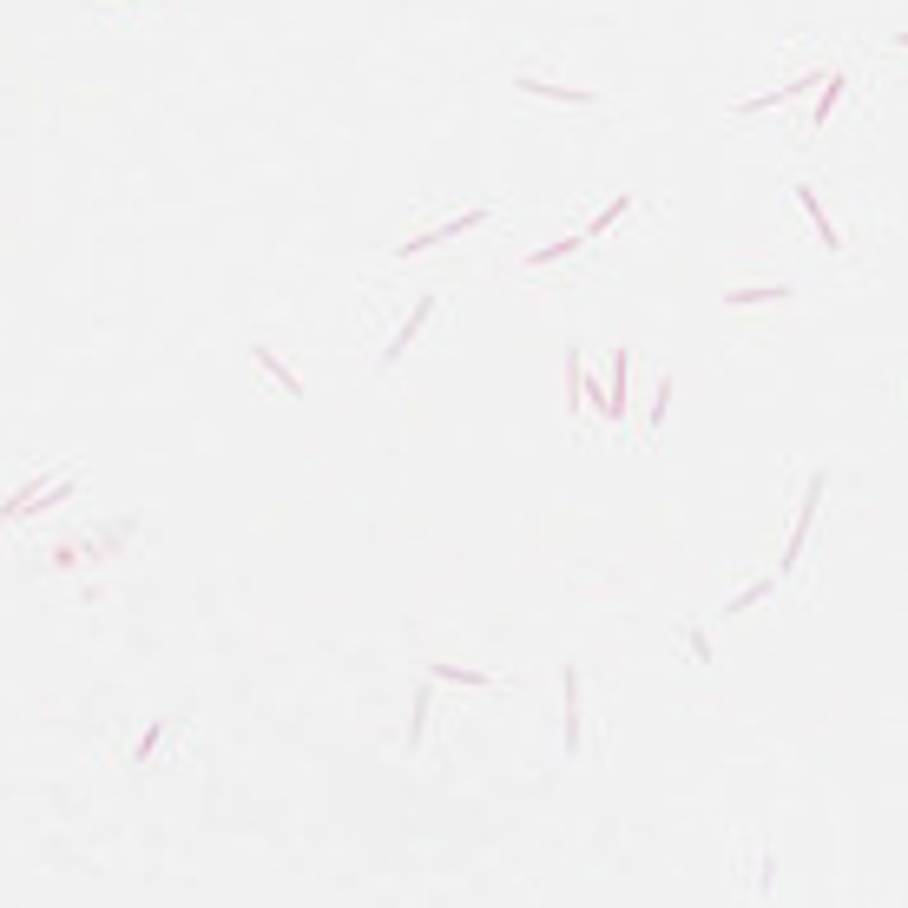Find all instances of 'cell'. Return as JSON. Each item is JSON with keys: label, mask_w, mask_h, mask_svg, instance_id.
<instances>
[{"label": "cell", "mask_w": 908, "mask_h": 908, "mask_svg": "<svg viewBox=\"0 0 908 908\" xmlns=\"http://www.w3.org/2000/svg\"><path fill=\"white\" fill-rule=\"evenodd\" d=\"M685 645H691V652H698V665H705V658H711V639H705V632H698V626H685Z\"/></svg>", "instance_id": "18"}, {"label": "cell", "mask_w": 908, "mask_h": 908, "mask_svg": "<svg viewBox=\"0 0 908 908\" xmlns=\"http://www.w3.org/2000/svg\"><path fill=\"white\" fill-rule=\"evenodd\" d=\"M626 211H632V198H612V204H606V211H599V218H593V224H586V237H606V231H612V224L626 218Z\"/></svg>", "instance_id": "14"}, {"label": "cell", "mask_w": 908, "mask_h": 908, "mask_svg": "<svg viewBox=\"0 0 908 908\" xmlns=\"http://www.w3.org/2000/svg\"><path fill=\"white\" fill-rule=\"evenodd\" d=\"M514 86H520V93L553 99V106H593V93H586V86H560V79H540V73H520Z\"/></svg>", "instance_id": "4"}, {"label": "cell", "mask_w": 908, "mask_h": 908, "mask_svg": "<svg viewBox=\"0 0 908 908\" xmlns=\"http://www.w3.org/2000/svg\"><path fill=\"white\" fill-rule=\"evenodd\" d=\"M580 244H586V231H573V237H553L547 251H533V257H527V270H540V264H560V257H573Z\"/></svg>", "instance_id": "10"}, {"label": "cell", "mask_w": 908, "mask_h": 908, "mask_svg": "<svg viewBox=\"0 0 908 908\" xmlns=\"http://www.w3.org/2000/svg\"><path fill=\"white\" fill-rule=\"evenodd\" d=\"M777 297H790L783 283H757V290H724V303H731V310H744V303H777Z\"/></svg>", "instance_id": "12"}, {"label": "cell", "mask_w": 908, "mask_h": 908, "mask_svg": "<svg viewBox=\"0 0 908 908\" xmlns=\"http://www.w3.org/2000/svg\"><path fill=\"white\" fill-rule=\"evenodd\" d=\"M823 487H830V474H810V487H803V514H797V527H790V547H783L777 573H797L803 540H810V520H816V501H823Z\"/></svg>", "instance_id": "1"}, {"label": "cell", "mask_w": 908, "mask_h": 908, "mask_svg": "<svg viewBox=\"0 0 908 908\" xmlns=\"http://www.w3.org/2000/svg\"><path fill=\"white\" fill-rule=\"evenodd\" d=\"M257 362H264L270 376H277V389H283V395H303V382H297V376H290V369H283V362H277V356H270V343H257Z\"/></svg>", "instance_id": "13"}, {"label": "cell", "mask_w": 908, "mask_h": 908, "mask_svg": "<svg viewBox=\"0 0 908 908\" xmlns=\"http://www.w3.org/2000/svg\"><path fill=\"white\" fill-rule=\"evenodd\" d=\"M843 86H849L843 73H823V99H816V119H810V126H830V112H836V99H843Z\"/></svg>", "instance_id": "11"}, {"label": "cell", "mask_w": 908, "mask_h": 908, "mask_svg": "<svg viewBox=\"0 0 908 908\" xmlns=\"http://www.w3.org/2000/svg\"><path fill=\"white\" fill-rule=\"evenodd\" d=\"M797 198H803V218L816 224V237H823V244H830V251H843V237H836L830 211H823V204H816V191H810V185H797Z\"/></svg>", "instance_id": "9"}, {"label": "cell", "mask_w": 908, "mask_h": 908, "mask_svg": "<svg viewBox=\"0 0 908 908\" xmlns=\"http://www.w3.org/2000/svg\"><path fill=\"white\" fill-rule=\"evenodd\" d=\"M428 711H435V685H415V705H408V751H422V737H428Z\"/></svg>", "instance_id": "8"}, {"label": "cell", "mask_w": 908, "mask_h": 908, "mask_svg": "<svg viewBox=\"0 0 908 908\" xmlns=\"http://www.w3.org/2000/svg\"><path fill=\"white\" fill-rule=\"evenodd\" d=\"M435 678L441 685H494L487 672H461V665H435Z\"/></svg>", "instance_id": "16"}, {"label": "cell", "mask_w": 908, "mask_h": 908, "mask_svg": "<svg viewBox=\"0 0 908 908\" xmlns=\"http://www.w3.org/2000/svg\"><path fill=\"white\" fill-rule=\"evenodd\" d=\"M560 691H566V751L580 757V672L573 665L560 672Z\"/></svg>", "instance_id": "7"}, {"label": "cell", "mask_w": 908, "mask_h": 908, "mask_svg": "<svg viewBox=\"0 0 908 908\" xmlns=\"http://www.w3.org/2000/svg\"><path fill=\"white\" fill-rule=\"evenodd\" d=\"M626 376H632V349L612 356V376H606V395H599V415L606 422H626Z\"/></svg>", "instance_id": "3"}, {"label": "cell", "mask_w": 908, "mask_h": 908, "mask_svg": "<svg viewBox=\"0 0 908 908\" xmlns=\"http://www.w3.org/2000/svg\"><path fill=\"white\" fill-rule=\"evenodd\" d=\"M474 224H487V204H474V211H461V218H448V224H435V231H422V237H408L395 257H422L428 244H454V237H468Z\"/></svg>", "instance_id": "2"}, {"label": "cell", "mask_w": 908, "mask_h": 908, "mask_svg": "<svg viewBox=\"0 0 908 908\" xmlns=\"http://www.w3.org/2000/svg\"><path fill=\"white\" fill-rule=\"evenodd\" d=\"M428 316H435V290H428V297H422V303H415V310L402 316V329H395V343H382V369H389V362L402 356V349L415 343V336H422V323H428Z\"/></svg>", "instance_id": "5"}, {"label": "cell", "mask_w": 908, "mask_h": 908, "mask_svg": "<svg viewBox=\"0 0 908 908\" xmlns=\"http://www.w3.org/2000/svg\"><path fill=\"white\" fill-rule=\"evenodd\" d=\"M764 593H770V580H757L751 593H737V599H731V606H724V612H751V606H757V599H764Z\"/></svg>", "instance_id": "17"}, {"label": "cell", "mask_w": 908, "mask_h": 908, "mask_svg": "<svg viewBox=\"0 0 908 908\" xmlns=\"http://www.w3.org/2000/svg\"><path fill=\"white\" fill-rule=\"evenodd\" d=\"M895 47H908V27H902V33H895Z\"/></svg>", "instance_id": "19"}, {"label": "cell", "mask_w": 908, "mask_h": 908, "mask_svg": "<svg viewBox=\"0 0 908 908\" xmlns=\"http://www.w3.org/2000/svg\"><path fill=\"white\" fill-rule=\"evenodd\" d=\"M823 73H803V79H783L777 93H757V99H744L737 106V119H751V112H770V106H783V99H803V86H816Z\"/></svg>", "instance_id": "6"}, {"label": "cell", "mask_w": 908, "mask_h": 908, "mask_svg": "<svg viewBox=\"0 0 908 908\" xmlns=\"http://www.w3.org/2000/svg\"><path fill=\"white\" fill-rule=\"evenodd\" d=\"M165 731H172V724L158 718V724H152V731H145V737H139V751H132V764H152V757H158V744H165Z\"/></svg>", "instance_id": "15"}]
</instances>
